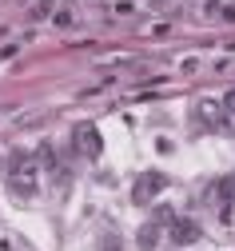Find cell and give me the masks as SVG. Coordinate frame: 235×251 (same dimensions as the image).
<instances>
[{"mask_svg":"<svg viewBox=\"0 0 235 251\" xmlns=\"http://www.w3.org/2000/svg\"><path fill=\"white\" fill-rule=\"evenodd\" d=\"M199 235H204V231H199L195 219H176V224H172V239L176 243H195Z\"/></svg>","mask_w":235,"mask_h":251,"instance_id":"cell-4","label":"cell"},{"mask_svg":"<svg viewBox=\"0 0 235 251\" xmlns=\"http://www.w3.org/2000/svg\"><path fill=\"white\" fill-rule=\"evenodd\" d=\"M28 16H32V20H44V16H52V0H36Z\"/></svg>","mask_w":235,"mask_h":251,"instance_id":"cell-7","label":"cell"},{"mask_svg":"<svg viewBox=\"0 0 235 251\" xmlns=\"http://www.w3.org/2000/svg\"><path fill=\"white\" fill-rule=\"evenodd\" d=\"M136 243H140V247H144V251H152V247H156V243H159V231H156V227H152V224H148V227H140V235H136Z\"/></svg>","mask_w":235,"mask_h":251,"instance_id":"cell-6","label":"cell"},{"mask_svg":"<svg viewBox=\"0 0 235 251\" xmlns=\"http://www.w3.org/2000/svg\"><path fill=\"white\" fill-rule=\"evenodd\" d=\"M219 200H223V215H231V203H235V176L219 179Z\"/></svg>","mask_w":235,"mask_h":251,"instance_id":"cell-5","label":"cell"},{"mask_svg":"<svg viewBox=\"0 0 235 251\" xmlns=\"http://www.w3.org/2000/svg\"><path fill=\"white\" fill-rule=\"evenodd\" d=\"M223 104H227V112H231V116H235V88H231V92H227V100H223Z\"/></svg>","mask_w":235,"mask_h":251,"instance_id":"cell-9","label":"cell"},{"mask_svg":"<svg viewBox=\"0 0 235 251\" xmlns=\"http://www.w3.org/2000/svg\"><path fill=\"white\" fill-rule=\"evenodd\" d=\"M167 187V176L163 172H148V176H140L136 179V187H131V200L136 203H148V200H156L159 192Z\"/></svg>","mask_w":235,"mask_h":251,"instance_id":"cell-3","label":"cell"},{"mask_svg":"<svg viewBox=\"0 0 235 251\" xmlns=\"http://www.w3.org/2000/svg\"><path fill=\"white\" fill-rule=\"evenodd\" d=\"M72 140H76V151L84 155V160H100V151H104V140H100L96 124H80V128L72 132Z\"/></svg>","mask_w":235,"mask_h":251,"instance_id":"cell-2","label":"cell"},{"mask_svg":"<svg viewBox=\"0 0 235 251\" xmlns=\"http://www.w3.org/2000/svg\"><path fill=\"white\" fill-rule=\"evenodd\" d=\"M8 187H12V196H20V200L36 196V164H32V155H16V160H12Z\"/></svg>","mask_w":235,"mask_h":251,"instance_id":"cell-1","label":"cell"},{"mask_svg":"<svg viewBox=\"0 0 235 251\" xmlns=\"http://www.w3.org/2000/svg\"><path fill=\"white\" fill-rule=\"evenodd\" d=\"M52 20H56L60 28H68V24L76 20V16H72V8H56V16H52Z\"/></svg>","mask_w":235,"mask_h":251,"instance_id":"cell-8","label":"cell"}]
</instances>
